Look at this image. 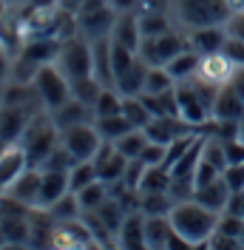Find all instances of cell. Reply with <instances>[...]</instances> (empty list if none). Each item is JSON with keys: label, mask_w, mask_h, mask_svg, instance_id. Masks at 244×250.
<instances>
[{"label": "cell", "mask_w": 244, "mask_h": 250, "mask_svg": "<svg viewBox=\"0 0 244 250\" xmlns=\"http://www.w3.org/2000/svg\"><path fill=\"white\" fill-rule=\"evenodd\" d=\"M170 225L173 230L184 239L187 248H204L207 239L216 233L219 228V213L204 208L196 199H182V202H173L170 208Z\"/></svg>", "instance_id": "6da1fadb"}, {"label": "cell", "mask_w": 244, "mask_h": 250, "mask_svg": "<svg viewBox=\"0 0 244 250\" xmlns=\"http://www.w3.org/2000/svg\"><path fill=\"white\" fill-rule=\"evenodd\" d=\"M233 9V0H168L170 20L184 34L204 26H224Z\"/></svg>", "instance_id": "7a4b0ae2"}, {"label": "cell", "mask_w": 244, "mask_h": 250, "mask_svg": "<svg viewBox=\"0 0 244 250\" xmlns=\"http://www.w3.org/2000/svg\"><path fill=\"white\" fill-rule=\"evenodd\" d=\"M20 145L23 151L29 154V162L34 168H43V162L48 159V154L60 145V128L54 123L51 111H37L34 117L29 120L23 137H20Z\"/></svg>", "instance_id": "3957f363"}, {"label": "cell", "mask_w": 244, "mask_h": 250, "mask_svg": "<svg viewBox=\"0 0 244 250\" xmlns=\"http://www.w3.org/2000/svg\"><path fill=\"white\" fill-rule=\"evenodd\" d=\"M57 65L71 83H80L85 77H94V60H91V40L85 34H74L68 40H60Z\"/></svg>", "instance_id": "277c9868"}, {"label": "cell", "mask_w": 244, "mask_h": 250, "mask_svg": "<svg viewBox=\"0 0 244 250\" xmlns=\"http://www.w3.org/2000/svg\"><path fill=\"white\" fill-rule=\"evenodd\" d=\"M34 88H37V97H40V103H43V108L46 111H54L60 108L65 100H71L74 94H71V80L65 77L60 71V65L51 60L46 62L37 74H34Z\"/></svg>", "instance_id": "5b68a950"}, {"label": "cell", "mask_w": 244, "mask_h": 250, "mask_svg": "<svg viewBox=\"0 0 244 250\" xmlns=\"http://www.w3.org/2000/svg\"><path fill=\"white\" fill-rule=\"evenodd\" d=\"M117 9L111 6V0H85L77 12V23H80V34H85L88 40H100V37H111V29L117 23Z\"/></svg>", "instance_id": "8992f818"}, {"label": "cell", "mask_w": 244, "mask_h": 250, "mask_svg": "<svg viewBox=\"0 0 244 250\" xmlns=\"http://www.w3.org/2000/svg\"><path fill=\"white\" fill-rule=\"evenodd\" d=\"M187 46V34L182 29H168L165 34H156V37H142V46H139V57L148 62V65H168L176 54H182Z\"/></svg>", "instance_id": "52a82bcc"}, {"label": "cell", "mask_w": 244, "mask_h": 250, "mask_svg": "<svg viewBox=\"0 0 244 250\" xmlns=\"http://www.w3.org/2000/svg\"><path fill=\"white\" fill-rule=\"evenodd\" d=\"M60 142L77 156V159H94V154L102 145V134L97 131L94 123H80L60 131Z\"/></svg>", "instance_id": "ba28073f"}, {"label": "cell", "mask_w": 244, "mask_h": 250, "mask_svg": "<svg viewBox=\"0 0 244 250\" xmlns=\"http://www.w3.org/2000/svg\"><path fill=\"white\" fill-rule=\"evenodd\" d=\"M236 74V62L227 57V51H210V54H199V68L193 77L210 83L216 88L230 85V80Z\"/></svg>", "instance_id": "9c48e42d"}, {"label": "cell", "mask_w": 244, "mask_h": 250, "mask_svg": "<svg viewBox=\"0 0 244 250\" xmlns=\"http://www.w3.org/2000/svg\"><path fill=\"white\" fill-rule=\"evenodd\" d=\"M51 248H62V250H71V248H97L88 225L80 219H65V222H54L51 228Z\"/></svg>", "instance_id": "30bf717a"}, {"label": "cell", "mask_w": 244, "mask_h": 250, "mask_svg": "<svg viewBox=\"0 0 244 250\" xmlns=\"http://www.w3.org/2000/svg\"><path fill=\"white\" fill-rule=\"evenodd\" d=\"M145 134H148V140H153V142L170 145V142L179 140V137L199 134V128L196 125H190L184 117H179V114H159V117H153L151 123H148Z\"/></svg>", "instance_id": "8fae6325"}, {"label": "cell", "mask_w": 244, "mask_h": 250, "mask_svg": "<svg viewBox=\"0 0 244 250\" xmlns=\"http://www.w3.org/2000/svg\"><path fill=\"white\" fill-rule=\"evenodd\" d=\"M128 156L120 154L117 151V145L111 140H102V145H100V151L94 154V165H97V173H100V179L102 182H122L125 179V171H128Z\"/></svg>", "instance_id": "7c38bea8"}, {"label": "cell", "mask_w": 244, "mask_h": 250, "mask_svg": "<svg viewBox=\"0 0 244 250\" xmlns=\"http://www.w3.org/2000/svg\"><path fill=\"white\" fill-rule=\"evenodd\" d=\"M145 248L148 250H168L187 248L184 239L170 225V216H145Z\"/></svg>", "instance_id": "4fadbf2b"}, {"label": "cell", "mask_w": 244, "mask_h": 250, "mask_svg": "<svg viewBox=\"0 0 244 250\" xmlns=\"http://www.w3.org/2000/svg\"><path fill=\"white\" fill-rule=\"evenodd\" d=\"M6 193L17 199V202L29 205V208H40V193H43V168H26L17 176L12 185L6 188Z\"/></svg>", "instance_id": "5bb4252c"}, {"label": "cell", "mask_w": 244, "mask_h": 250, "mask_svg": "<svg viewBox=\"0 0 244 250\" xmlns=\"http://www.w3.org/2000/svg\"><path fill=\"white\" fill-rule=\"evenodd\" d=\"M34 114H37V111L20 108V105H0V142H3V145L20 142L26 125H29V120Z\"/></svg>", "instance_id": "9a60e30c"}, {"label": "cell", "mask_w": 244, "mask_h": 250, "mask_svg": "<svg viewBox=\"0 0 244 250\" xmlns=\"http://www.w3.org/2000/svg\"><path fill=\"white\" fill-rule=\"evenodd\" d=\"M26 168H31V162H29V154L23 151L20 142H12V145H3L0 148V188L3 190L12 185Z\"/></svg>", "instance_id": "2e32d148"}, {"label": "cell", "mask_w": 244, "mask_h": 250, "mask_svg": "<svg viewBox=\"0 0 244 250\" xmlns=\"http://www.w3.org/2000/svg\"><path fill=\"white\" fill-rule=\"evenodd\" d=\"M230 193H233V190H230V185L224 182V176H216V179L204 182V185H196L193 199L202 202L204 208L216 210V213H222V210L227 208V202H230Z\"/></svg>", "instance_id": "e0dca14e"}, {"label": "cell", "mask_w": 244, "mask_h": 250, "mask_svg": "<svg viewBox=\"0 0 244 250\" xmlns=\"http://www.w3.org/2000/svg\"><path fill=\"white\" fill-rule=\"evenodd\" d=\"M224 43H227V29L224 26H204V29L187 31V46L199 54L224 51Z\"/></svg>", "instance_id": "ac0fdd59"}, {"label": "cell", "mask_w": 244, "mask_h": 250, "mask_svg": "<svg viewBox=\"0 0 244 250\" xmlns=\"http://www.w3.org/2000/svg\"><path fill=\"white\" fill-rule=\"evenodd\" d=\"M111 40L114 43H122V46L139 51L142 46V26H139V12H125V15H117V23L111 29Z\"/></svg>", "instance_id": "d6986e66"}, {"label": "cell", "mask_w": 244, "mask_h": 250, "mask_svg": "<svg viewBox=\"0 0 244 250\" xmlns=\"http://www.w3.org/2000/svg\"><path fill=\"white\" fill-rule=\"evenodd\" d=\"M117 248L145 250V213L142 210H131L125 216L120 233H117Z\"/></svg>", "instance_id": "ffe728a7"}, {"label": "cell", "mask_w": 244, "mask_h": 250, "mask_svg": "<svg viewBox=\"0 0 244 250\" xmlns=\"http://www.w3.org/2000/svg\"><path fill=\"white\" fill-rule=\"evenodd\" d=\"M51 117H54L57 128L62 131V128H71V125H80V123H94V108L88 105V103L71 97V100L62 103L60 108L51 111Z\"/></svg>", "instance_id": "44dd1931"}, {"label": "cell", "mask_w": 244, "mask_h": 250, "mask_svg": "<svg viewBox=\"0 0 244 250\" xmlns=\"http://www.w3.org/2000/svg\"><path fill=\"white\" fill-rule=\"evenodd\" d=\"M71 190L68 185V171H57V168H43V193H40V208H51V205L62 199Z\"/></svg>", "instance_id": "7402d4cb"}, {"label": "cell", "mask_w": 244, "mask_h": 250, "mask_svg": "<svg viewBox=\"0 0 244 250\" xmlns=\"http://www.w3.org/2000/svg\"><path fill=\"white\" fill-rule=\"evenodd\" d=\"M213 120H230V123H239L244 120V100L233 91L230 85H224L219 97L213 103Z\"/></svg>", "instance_id": "603a6c76"}, {"label": "cell", "mask_w": 244, "mask_h": 250, "mask_svg": "<svg viewBox=\"0 0 244 250\" xmlns=\"http://www.w3.org/2000/svg\"><path fill=\"white\" fill-rule=\"evenodd\" d=\"M91 60H94V77L102 85H114V68H111V37L91 40Z\"/></svg>", "instance_id": "cb8c5ba5"}, {"label": "cell", "mask_w": 244, "mask_h": 250, "mask_svg": "<svg viewBox=\"0 0 244 250\" xmlns=\"http://www.w3.org/2000/svg\"><path fill=\"white\" fill-rule=\"evenodd\" d=\"M145 74H148V62L139 57L122 77H117V91L122 94V97H131V94H142V88H145Z\"/></svg>", "instance_id": "d4e9b609"}, {"label": "cell", "mask_w": 244, "mask_h": 250, "mask_svg": "<svg viewBox=\"0 0 244 250\" xmlns=\"http://www.w3.org/2000/svg\"><path fill=\"white\" fill-rule=\"evenodd\" d=\"M94 213L100 216V222L105 225L111 233L117 236L122 228V222H125V216H128V210H125V205L117 199V196H108L105 202L100 205V208H94Z\"/></svg>", "instance_id": "484cf974"}, {"label": "cell", "mask_w": 244, "mask_h": 250, "mask_svg": "<svg viewBox=\"0 0 244 250\" xmlns=\"http://www.w3.org/2000/svg\"><path fill=\"white\" fill-rule=\"evenodd\" d=\"M122 114H125V120L134 125V128H148V123L153 120V114H151V108L145 105L142 94L122 97Z\"/></svg>", "instance_id": "4316f807"}, {"label": "cell", "mask_w": 244, "mask_h": 250, "mask_svg": "<svg viewBox=\"0 0 244 250\" xmlns=\"http://www.w3.org/2000/svg\"><path fill=\"white\" fill-rule=\"evenodd\" d=\"M165 68L170 71V77L176 80V83L190 80L193 74H196V68H199V51H193V48H184L182 54H176V57H173Z\"/></svg>", "instance_id": "83f0119b"}, {"label": "cell", "mask_w": 244, "mask_h": 250, "mask_svg": "<svg viewBox=\"0 0 244 250\" xmlns=\"http://www.w3.org/2000/svg\"><path fill=\"white\" fill-rule=\"evenodd\" d=\"M74 193H77V199H80V208L82 210H94V208H100L111 196V188L102 179H94V182H88L85 188H80Z\"/></svg>", "instance_id": "f1b7e54d"}, {"label": "cell", "mask_w": 244, "mask_h": 250, "mask_svg": "<svg viewBox=\"0 0 244 250\" xmlns=\"http://www.w3.org/2000/svg\"><path fill=\"white\" fill-rule=\"evenodd\" d=\"M173 208V196L168 190H156V193H139V210L145 216H168Z\"/></svg>", "instance_id": "f546056e"}, {"label": "cell", "mask_w": 244, "mask_h": 250, "mask_svg": "<svg viewBox=\"0 0 244 250\" xmlns=\"http://www.w3.org/2000/svg\"><path fill=\"white\" fill-rule=\"evenodd\" d=\"M170 171L165 165H145L142 182H139V193H156V190H168L170 188Z\"/></svg>", "instance_id": "4dcf8cb0"}, {"label": "cell", "mask_w": 244, "mask_h": 250, "mask_svg": "<svg viewBox=\"0 0 244 250\" xmlns=\"http://www.w3.org/2000/svg\"><path fill=\"white\" fill-rule=\"evenodd\" d=\"M117 145V151L125 154L128 159H139L142 154V148L148 145V134H145V128H131V131H125L120 140H114Z\"/></svg>", "instance_id": "1f68e13d"}, {"label": "cell", "mask_w": 244, "mask_h": 250, "mask_svg": "<svg viewBox=\"0 0 244 250\" xmlns=\"http://www.w3.org/2000/svg\"><path fill=\"white\" fill-rule=\"evenodd\" d=\"M94 125H97V131H100V134H102V140H120L122 134H125V131H131V128H134V125L128 123V120H125V114H111V117H97V120H94Z\"/></svg>", "instance_id": "d6a6232c"}, {"label": "cell", "mask_w": 244, "mask_h": 250, "mask_svg": "<svg viewBox=\"0 0 244 250\" xmlns=\"http://www.w3.org/2000/svg\"><path fill=\"white\" fill-rule=\"evenodd\" d=\"M173 85H176V80L170 77V71L165 65H148L142 94H162V91H168V88H173Z\"/></svg>", "instance_id": "836d02e7"}, {"label": "cell", "mask_w": 244, "mask_h": 250, "mask_svg": "<svg viewBox=\"0 0 244 250\" xmlns=\"http://www.w3.org/2000/svg\"><path fill=\"white\" fill-rule=\"evenodd\" d=\"M111 114H122V94L114 85H105L97 103H94V120L97 117H111Z\"/></svg>", "instance_id": "e575fe53"}, {"label": "cell", "mask_w": 244, "mask_h": 250, "mask_svg": "<svg viewBox=\"0 0 244 250\" xmlns=\"http://www.w3.org/2000/svg\"><path fill=\"white\" fill-rule=\"evenodd\" d=\"M94 179H100L94 159H77L74 165H71V171H68V185H71V190H80V188H85L88 182H94Z\"/></svg>", "instance_id": "d590c367"}, {"label": "cell", "mask_w": 244, "mask_h": 250, "mask_svg": "<svg viewBox=\"0 0 244 250\" xmlns=\"http://www.w3.org/2000/svg\"><path fill=\"white\" fill-rule=\"evenodd\" d=\"M48 213L54 216V222H65V219H80L82 216V208H80V199H77L74 190H68L62 199H57V202L48 208Z\"/></svg>", "instance_id": "8d00e7d4"}, {"label": "cell", "mask_w": 244, "mask_h": 250, "mask_svg": "<svg viewBox=\"0 0 244 250\" xmlns=\"http://www.w3.org/2000/svg\"><path fill=\"white\" fill-rule=\"evenodd\" d=\"M165 156H168V145H162V142H153V140H148V145L142 148V154H139V159H142L145 165H165Z\"/></svg>", "instance_id": "74e56055"}, {"label": "cell", "mask_w": 244, "mask_h": 250, "mask_svg": "<svg viewBox=\"0 0 244 250\" xmlns=\"http://www.w3.org/2000/svg\"><path fill=\"white\" fill-rule=\"evenodd\" d=\"M224 29H227V37L244 40V6H236V9H233V15L227 17Z\"/></svg>", "instance_id": "f35d334b"}, {"label": "cell", "mask_w": 244, "mask_h": 250, "mask_svg": "<svg viewBox=\"0 0 244 250\" xmlns=\"http://www.w3.org/2000/svg\"><path fill=\"white\" fill-rule=\"evenodd\" d=\"M222 176H224V182L230 185V190H244V162L227 165Z\"/></svg>", "instance_id": "ab89813d"}, {"label": "cell", "mask_w": 244, "mask_h": 250, "mask_svg": "<svg viewBox=\"0 0 244 250\" xmlns=\"http://www.w3.org/2000/svg\"><path fill=\"white\" fill-rule=\"evenodd\" d=\"M224 142V154H227V162L236 165V162H244V142L230 137V140H222Z\"/></svg>", "instance_id": "60d3db41"}, {"label": "cell", "mask_w": 244, "mask_h": 250, "mask_svg": "<svg viewBox=\"0 0 244 250\" xmlns=\"http://www.w3.org/2000/svg\"><path fill=\"white\" fill-rule=\"evenodd\" d=\"M12 60H15V54L6 46H0V88L12 80Z\"/></svg>", "instance_id": "b9f144b4"}, {"label": "cell", "mask_w": 244, "mask_h": 250, "mask_svg": "<svg viewBox=\"0 0 244 250\" xmlns=\"http://www.w3.org/2000/svg\"><path fill=\"white\" fill-rule=\"evenodd\" d=\"M224 51H227V57L236 62V65H244V40L227 37V43H224Z\"/></svg>", "instance_id": "7bdbcfd3"}, {"label": "cell", "mask_w": 244, "mask_h": 250, "mask_svg": "<svg viewBox=\"0 0 244 250\" xmlns=\"http://www.w3.org/2000/svg\"><path fill=\"white\" fill-rule=\"evenodd\" d=\"M111 6H114L120 15H125V12H139V9H142V0H111Z\"/></svg>", "instance_id": "ee69618b"}, {"label": "cell", "mask_w": 244, "mask_h": 250, "mask_svg": "<svg viewBox=\"0 0 244 250\" xmlns=\"http://www.w3.org/2000/svg\"><path fill=\"white\" fill-rule=\"evenodd\" d=\"M230 88L244 100V65H236V74H233V80H230Z\"/></svg>", "instance_id": "f6af8a7d"}, {"label": "cell", "mask_w": 244, "mask_h": 250, "mask_svg": "<svg viewBox=\"0 0 244 250\" xmlns=\"http://www.w3.org/2000/svg\"><path fill=\"white\" fill-rule=\"evenodd\" d=\"M9 9H12V0H0V20L9 15Z\"/></svg>", "instance_id": "bcb514c9"}, {"label": "cell", "mask_w": 244, "mask_h": 250, "mask_svg": "<svg viewBox=\"0 0 244 250\" xmlns=\"http://www.w3.org/2000/svg\"><path fill=\"white\" fill-rule=\"evenodd\" d=\"M236 140L244 142V120H239V131H236Z\"/></svg>", "instance_id": "7dc6e473"}, {"label": "cell", "mask_w": 244, "mask_h": 250, "mask_svg": "<svg viewBox=\"0 0 244 250\" xmlns=\"http://www.w3.org/2000/svg\"><path fill=\"white\" fill-rule=\"evenodd\" d=\"M23 3H29V0H12V6H23Z\"/></svg>", "instance_id": "c3c4849f"}, {"label": "cell", "mask_w": 244, "mask_h": 250, "mask_svg": "<svg viewBox=\"0 0 244 250\" xmlns=\"http://www.w3.org/2000/svg\"><path fill=\"white\" fill-rule=\"evenodd\" d=\"M239 242H242V248H244V230H242V236H239Z\"/></svg>", "instance_id": "681fc988"}, {"label": "cell", "mask_w": 244, "mask_h": 250, "mask_svg": "<svg viewBox=\"0 0 244 250\" xmlns=\"http://www.w3.org/2000/svg\"><path fill=\"white\" fill-rule=\"evenodd\" d=\"M0 103H3V88H0Z\"/></svg>", "instance_id": "f907efd6"}, {"label": "cell", "mask_w": 244, "mask_h": 250, "mask_svg": "<svg viewBox=\"0 0 244 250\" xmlns=\"http://www.w3.org/2000/svg\"><path fill=\"white\" fill-rule=\"evenodd\" d=\"M0 196H3V188H0Z\"/></svg>", "instance_id": "816d5d0a"}, {"label": "cell", "mask_w": 244, "mask_h": 250, "mask_svg": "<svg viewBox=\"0 0 244 250\" xmlns=\"http://www.w3.org/2000/svg\"><path fill=\"white\" fill-rule=\"evenodd\" d=\"M0 148H3V142H0Z\"/></svg>", "instance_id": "f5cc1de1"}]
</instances>
